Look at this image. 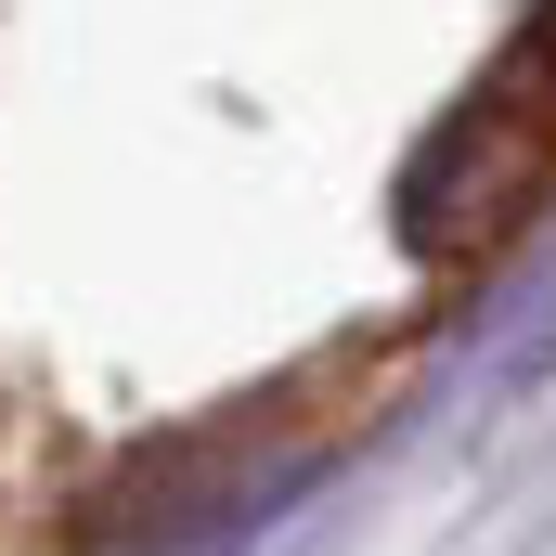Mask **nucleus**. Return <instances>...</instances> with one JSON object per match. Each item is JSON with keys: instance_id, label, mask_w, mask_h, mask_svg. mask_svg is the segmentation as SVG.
<instances>
[{"instance_id": "f257e3e1", "label": "nucleus", "mask_w": 556, "mask_h": 556, "mask_svg": "<svg viewBox=\"0 0 556 556\" xmlns=\"http://www.w3.org/2000/svg\"><path fill=\"white\" fill-rule=\"evenodd\" d=\"M544 181H556V0L531 13V39L505 52V78L427 142V168H415V247L453 260V247L505 233Z\"/></svg>"}]
</instances>
